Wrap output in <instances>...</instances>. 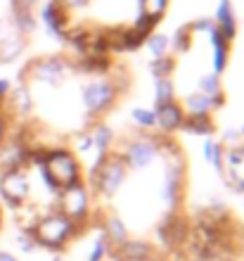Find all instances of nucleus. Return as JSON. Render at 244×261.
<instances>
[{
  "label": "nucleus",
  "mask_w": 244,
  "mask_h": 261,
  "mask_svg": "<svg viewBox=\"0 0 244 261\" xmlns=\"http://www.w3.org/2000/svg\"><path fill=\"white\" fill-rule=\"evenodd\" d=\"M3 228H5V204L0 199V235H3Z\"/></svg>",
  "instance_id": "1"
}]
</instances>
